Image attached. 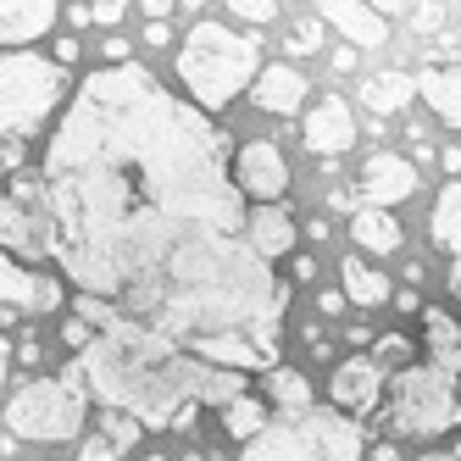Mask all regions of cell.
<instances>
[{"mask_svg":"<svg viewBox=\"0 0 461 461\" xmlns=\"http://www.w3.org/2000/svg\"><path fill=\"white\" fill-rule=\"evenodd\" d=\"M173 68H178V84L189 89L184 95L189 106L222 112V106H234L240 95L256 84L261 45L250 34H240V28H228V23H189Z\"/></svg>","mask_w":461,"mask_h":461,"instance_id":"obj_5","label":"cell"},{"mask_svg":"<svg viewBox=\"0 0 461 461\" xmlns=\"http://www.w3.org/2000/svg\"><path fill=\"white\" fill-rule=\"evenodd\" d=\"M56 17H61L56 0H23V6H0V56H6V50H28L34 40H45Z\"/></svg>","mask_w":461,"mask_h":461,"instance_id":"obj_18","label":"cell"},{"mask_svg":"<svg viewBox=\"0 0 461 461\" xmlns=\"http://www.w3.org/2000/svg\"><path fill=\"white\" fill-rule=\"evenodd\" d=\"M428 234H434V245L445 256L461 261V178H450L439 189V201H434V217H428Z\"/></svg>","mask_w":461,"mask_h":461,"instance_id":"obj_24","label":"cell"},{"mask_svg":"<svg viewBox=\"0 0 461 461\" xmlns=\"http://www.w3.org/2000/svg\"><path fill=\"white\" fill-rule=\"evenodd\" d=\"M317 45H322V17L306 12L301 23H294V34H289V50H294V56H312Z\"/></svg>","mask_w":461,"mask_h":461,"instance_id":"obj_27","label":"cell"},{"mask_svg":"<svg viewBox=\"0 0 461 461\" xmlns=\"http://www.w3.org/2000/svg\"><path fill=\"white\" fill-rule=\"evenodd\" d=\"M117 312L156 328L206 367L245 378L278 367L289 289L245 245V234H206L178 245L140 289L122 294Z\"/></svg>","mask_w":461,"mask_h":461,"instance_id":"obj_2","label":"cell"},{"mask_svg":"<svg viewBox=\"0 0 461 461\" xmlns=\"http://www.w3.org/2000/svg\"><path fill=\"white\" fill-rule=\"evenodd\" d=\"M339 294H345V306H389V294H394V284L378 273V267H367V261H361V256H345L339 261Z\"/></svg>","mask_w":461,"mask_h":461,"instance_id":"obj_21","label":"cell"},{"mask_svg":"<svg viewBox=\"0 0 461 461\" xmlns=\"http://www.w3.org/2000/svg\"><path fill=\"white\" fill-rule=\"evenodd\" d=\"M401 222H394V212H367L361 206L356 217H350V245H361V250H373V256H389V250H401Z\"/></svg>","mask_w":461,"mask_h":461,"instance_id":"obj_23","label":"cell"},{"mask_svg":"<svg viewBox=\"0 0 461 461\" xmlns=\"http://www.w3.org/2000/svg\"><path fill=\"white\" fill-rule=\"evenodd\" d=\"M228 12H234V17H245V23H273V17H278V6H273V0H245V6H228Z\"/></svg>","mask_w":461,"mask_h":461,"instance_id":"obj_29","label":"cell"},{"mask_svg":"<svg viewBox=\"0 0 461 461\" xmlns=\"http://www.w3.org/2000/svg\"><path fill=\"white\" fill-rule=\"evenodd\" d=\"M73 373L101 411H122L140 428H189V417L201 406L222 411L228 401L250 394L240 373L206 367V361H194L189 350H178L173 339H161L156 328L134 317L106 322L73 356Z\"/></svg>","mask_w":461,"mask_h":461,"instance_id":"obj_3","label":"cell"},{"mask_svg":"<svg viewBox=\"0 0 461 461\" xmlns=\"http://www.w3.org/2000/svg\"><path fill=\"white\" fill-rule=\"evenodd\" d=\"M422 106L434 112L450 134H461V61H428V68L411 73Z\"/></svg>","mask_w":461,"mask_h":461,"instance_id":"obj_15","label":"cell"},{"mask_svg":"<svg viewBox=\"0 0 461 461\" xmlns=\"http://www.w3.org/2000/svg\"><path fill=\"white\" fill-rule=\"evenodd\" d=\"M68 289H61L56 273H40V267H23V261L0 256V328H12L17 317H45V312H61Z\"/></svg>","mask_w":461,"mask_h":461,"instance_id":"obj_10","label":"cell"},{"mask_svg":"<svg viewBox=\"0 0 461 461\" xmlns=\"http://www.w3.org/2000/svg\"><path fill=\"white\" fill-rule=\"evenodd\" d=\"M422 461H461V445H450V450H428Z\"/></svg>","mask_w":461,"mask_h":461,"instance_id":"obj_37","label":"cell"},{"mask_svg":"<svg viewBox=\"0 0 461 461\" xmlns=\"http://www.w3.org/2000/svg\"><path fill=\"white\" fill-rule=\"evenodd\" d=\"M6 367H12V339L0 334V406H6Z\"/></svg>","mask_w":461,"mask_h":461,"instance_id":"obj_33","label":"cell"},{"mask_svg":"<svg viewBox=\"0 0 461 461\" xmlns=\"http://www.w3.org/2000/svg\"><path fill=\"white\" fill-rule=\"evenodd\" d=\"M78 56H84V45H78V40H56V56H50V61H56L61 73H68V68H73Z\"/></svg>","mask_w":461,"mask_h":461,"instance_id":"obj_31","label":"cell"},{"mask_svg":"<svg viewBox=\"0 0 461 461\" xmlns=\"http://www.w3.org/2000/svg\"><path fill=\"white\" fill-rule=\"evenodd\" d=\"M317 312H322V317L345 312V294H339V289H322V294H317Z\"/></svg>","mask_w":461,"mask_h":461,"instance_id":"obj_32","label":"cell"},{"mask_svg":"<svg viewBox=\"0 0 461 461\" xmlns=\"http://www.w3.org/2000/svg\"><path fill=\"white\" fill-rule=\"evenodd\" d=\"M312 273H317V261H312V256H294V278H301V284H306Z\"/></svg>","mask_w":461,"mask_h":461,"instance_id":"obj_34","label":"cell"},{"mask_svg":"<svg viewBox=\"0 0 461 461\" xmlns=\"http://www.w3.org/2000/svg\"><path fill=\"white\" fill-rule=\"evenodd\" d=\"M406 17H417L411 28H422V34H428V28H439V17H445V6H401Z\"/></svg>","mask_w":461,"mask_h":461,"instance_id":"obj_30","label":"cell"},{"mask_svg":"<svg viewBox=\"0 0 461 461\" xmlns=\"http://www.w3.org/2000/svg\"><path fill=\"white\" fill-rule=\"evenodd\" d=\"M250 95H256V106H261V112L294 117V112L306 106V73H301V68H289V61H273V68H261V73H256Z\"/></svg>","mask_w":461,"mask_h":461,"instance_id":"obj_17","label":"cell"},{"mask_svg":"<svg viewBox=\"0 0 461 461\" xmlns=\"http://www.w3.org/2000/svg\"><path fill=\"white\" fill-rule=\"evenodd\" d=\"M140 434L145 428L134 422V417H122V411H101V428L78 445V461H122L128 450L140 445Z\"/></svg>","mask_w":461,"mask_h":461,"instance_id":"obj_19","label":"cell"},{"mask_svg":"<svg viewBox=\"0 0 461 461\" xmlns=\"http://www.w3.org/2000/svg\"><path fill=\"white\" fill-rule=\"evenodd\" d=\"M6 417L12 439H28V445H61V439H78L84 422H89V394L78 384L73 367H61L56 378H28L17 384V394H6Z\"/></svg>","mask_w":461,"mask_h":461,"instance_id":"obj_8","label":"cell"},{"mask_svg":"<svg viewBox=\"0 0 461 461\" xmlns=\"http://www.w3.org/2000/svg\"><path fill=\"white\" fill-rule=\"evenodd\" d=\"M245 245L273 267V261H284L301 245V228H294V217L284 206H256V212H245Z\"/></svg>","mask_w":461,"mask_h":461,"instance_id":"obj_16","label":"cell"},{"mask_svg":"<svg viewBox=\"0 0 461 461\" xmlns=\"http://www.w3.org/2000/svg\"><path fill=\"white\" fill-rule=\"evenodd\" d=\"M261 389H267V401H273L278 411H306V406H317V401H312V378H306L301 367H284V361L261 373Z\"/></svg>","mask_w":461,"mask_h":461,"instance_id":"obj_25","label":"cell"},{"mask_svg":"<svg viewBox=\"0 0 461 461\" xmlns=\"http://www.w3.org/2000/svg\"><path fill=\"white\" fill-rule=\"evenodd\" d=\"M228 161V134L150 68L122 61L89 73L45 140L50 261L78 294L117 306L178 245L245 234Z\"/></svg>","mask_w":461,"mask_h":461,"instance_id":"obj_1","label":"cell"},{"mask_svg":"<svg viewBox=\"0 0 461 461\" xmlns=\"http://www.w3.org/2000/svg\"><path fill=\"white\" fill-rule=\"evenodd\" d=\"M411 101H417V84H411V73H373L367 84H361V106H367L373 117L406 112Z\"/></svg>","mask_w":461,"mask_h":461,"instance_id":"obj_22","label":"cell"},{"mask_svg":"<svg viewBox=\"0 0 461 461\" xmlns=\"http://www.w3.org/2000/svg\"><path fill=\"white\" fill-rule=\"evenodd\" d=\"M361 450H367L361 422L339 417L334 406H306L267 417V428L240 445V461H361Z\"/></svg>","mask_w":461,"mask_h":461,"instance_id":"obj_7","label":"cell"},{"mask_svg":"<svg viewBox=\"0 0 461 461\" xmlns=\"http://www.w3.org/2000/svg\"><path fill=\"white\" fill-rule=\"evenodd\" d=\"M228 178H234V189L245 194V201H261V206H273L289 194V161L273 140H250L240 145V156L228 161Z\"/></svg>","mask_w":461,"mask_h":461,"instance_id":"obj_11","label":"cell"},{"mask_svg":"<svg viewBox=\"0 0 461 461\" xmlns=\"http://www.w3.org/2000/svg\"><path fill=\"white\" fill-rule=\"evenodd\" d=\"M140 461H167V456H156V450H150V456H140Z\"/></svg>","mask_w":461,"mask_h":461,"instance_id":"obj_40","label":"cell"},{"mask_svg":"<svg viewBox=\"0 0 461 461\" xmlns=\"http://www.w3.org/2000/svg\"><path fill=\"white\" fill-rule=\"evenodd\" d=\"M0 256L23 261H50L56 256V228H50V206H45V184L40 178H12V189L0 194Z\"/></svg>","mask_w":461,"mask_h":461,"instance_id":"obj_9","label":"cell"},{"mask_svg":"<svg viewBox=\"0 0 461 461\" xmlns=\"http://www.w3.org/2000/svg\"><path fill=\"white\" fill-rule=\"evenodd\" d=\"M384 389H389V373L378 367L373 356H350L334 367V378H328V406H334L339 417H373L384 406Z\"/></svg>","mask_w":461,"mask_h":461,"instance_id":"obj_12","label":"cell"},{"mask_svg":"<svg viewBox=\"0 0 461 461\" xmlns=\"http://www.w3.org/2000/svg\"><path fill=\"white\" fill-rule=\"evenodd\" d=\"M17 356H23V367H40V345H34V339H23V350H17Z\"/></svg>","mask_w":461,"mask_h":461,"instance_id":"obj_36","label":"cell"},{"mask_svg":"<svg viewBox=\"0 0 461 461\" xmlns=\"http://www.w3.org/2000/svg\"><path fill=\"white\" fill-rule=\"evenodd\" d=\"M411 194H417V167L406 156L373 150L361 161V201H367V212H394L401 201H411Z\"/></svg>","mask_w":461,"mask_h":461,"instance_id":"obj_14","label":"cell"},{"mask_svg":"<svg viewBox=\"0 0 461 461\" xmlns=\"http://www.w3.org/2000/svg\"><path fill=\"white\" fill-rule=\"evenodd\" d=\"M301 140H306V150H312V156H322V161H334V156L356 150L361 128H356L350 101H339V95H322V101L306 112V122H301Z\"/></svg>","mask_w":461,"mask_h":461,"instance_id":"obj_13","label":"cell"},{"mask_svg":"<svg viewBox=\"0 0 461 461\" xmlns=\"http://www.w3.org/2000/svg\"><path fill=\"white\" fill-rule=\"evenodd\" d=\"M373 461H401V450H394V445H373Z\"/></svg>","mask_w":461,"mask_h":461,"instance_id":"obj_38","label":"cell"},{"mask_svg":"<svg viewBox=\"0 0 461 461\" xmlns=\"http://www.w3.org/2000/svg\"><path fill=\"white\" fill-rule=\"evenodd\" d=\"M89 339H95V328H89V322H78V317H68V322H61V345H68L73 356H78Z\"/></svg>","mask_w":461,"mask_h":461,"instance_id":"obj_28","label":"cell"},{"mask_svg":"<svg viewBox=\"0 0 461 461\" xmlns=\"http://www.w3.org/2000/svg\"><path fill=\"white\" fill-rule=\"evenodd\" d=\"M217 417H222V428H228V434H234L240 445H250L261 428H267L273 411H267V401H256V394H240V401H228Z\"/></svg>","mask_w":461,"mask_h":461,"instance_id":"obj_26","label":"cell"},{"mask_svg":"<svg viewBox=\"0 0 461 461\" xmlns=\"http://www.w3.org/2000/svg\"><path fill=\"white\" fill-rule=\"evenodd\" d=\"M384 422L394 439H439L461 428V350H439L389 373Z\"/></svg>","mask_w":461,"mask_h":461,"instance_id":"obj_6","label":"cell"},{"mask_svg":"<svg viewBox=\"0 0 461 461\" xmlns=\"http://www.w3.org/2000/svg\"><path fill=\"white\" fill-rule=\"evenodd\" d=\"M389 301H394V306H401V312H417V294H411V289H394V294H389Z\"/></svg>","mask_w":461,"mask_h":461,"instance_id":"obj_35","label":"cell"},{"mask_svg":"<svg viewBox=\"0 0 461 461\" xmlns=\"http://www.w3.org/2000/svg\"><path fill=\"white\" fill-rule=\"evenodd\" d=\"M450 294H456V301H461V261H456V267H450Z\"/></svg>","mask_w":461,"mask_h":461,"instance_id":"obj_39","label":"cell"},{"mask_svg":"<svg viewBox=\"0 0 461 461\" xmlns=\"http://www.w3.org/2000/svg\"><path fill=\"white\" fill-rule=\"evenodd\" d=\"M68 95V73L40 50H6L0 56V178L23 173L34 140L50 128Z\"/></svg>","mask_w":461,"mask_h":461,"instance_id":"obj_4","label":"cell"},{"mask_svg":"<svg viewBox=\"0 0 461 461\" xmlns=\"http://www.w3.org/2000/svg\"><path fill=\"white\" fill-rule=\"evenodd\" d=\"M317 17H322V28L334 23L350 45H384L389 40V17L378 6H350V0H334V6H322Z\"/></svg>","mask_w":461,"mask_h":461,"instance_id":"obj_20","label":"cell"}]
</instances>
